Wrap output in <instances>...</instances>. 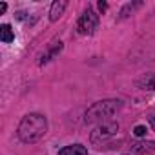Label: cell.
Instances as JSON below:
<instances>
[{
	"label": "cell",
	"mask_w": 155,
	"mask_h": 155,
	"mask_svg": "<svg viewBox=\"0 0 155 155\" xmlns=\"http://www.w3.org/2000/svg\"><path fill=\"white\" fill-rule=\"evenodd\" d=\"M133 133H135L137 137H144V135H146V126H135Z\"/></svg>",
	"instance_id": "obj_11"
},
{
	"label": "cell",
	"mask_w": 155,
	"mask_h": 155,
	"mask_svg": "<svg viewBox=\"0 0 155 155\" xmlns=\"http://www.w3.org/2000/svg\"><path fill=\"white\" fill-rule=\"evenodd\" d=\"M99 9H101V11H106V9H108V4L101 0V2H99Z\"/></svg>",
	"instance_id": "obj_13"
},
{
	"label": "cell",
	"mask_w": 155,
	"mask_h": 155,
	"mask_svg": "<svg viewBox=\"0 0 155 155\" xmlns=\"http://www.w3.org/2000/svg\"><path fill=\"white\" fill-rule=\"evenodd\" d=\"M122 108V102L119 99H106V101H99L93 106L88 108L84 122L86 124H95V122H108V119L111 115H115L119 110Z\"/></svg>",
	"instance_id": "obj_2"
},
{
	"label": "cell",
	"mask_w": 155,
	"mask_h": 155,
	"mask_svg": "<svg viewBox=\"0 0 155 155\" xmlns=\"http://www.w3.org/2000/svg\"><path fill=\"white\" fill-rule=\"evenodd\" d=\"M0 40L6 42V44H9V42H13V40H15V33H13V29H11V26H9V24L0 26Z\"/></svg>",
	"instance_id": "obj_10"
},
{
	"label": "cell",
	"mask_w": 155,
	"mask_h": 155,
	"mask_svg": "<svg viewBox=\"0 0 155 155\" xmlns=\"http://www.w3.org/2000/svg\"><path fill=\"white\" fill-rule=\"evenodd\" d=\"M60 49H62V42L60 40H53L51 44H49V48H48V51L40 57V60H38V64L40 66H44V64H48L53 57H57L58 53H60Z\"/></svg>",
	"instance_id": "obj_5"
},
{
	"label": "cell",
	"mask_w": 155,
	"mask_h": 155,
	"mask_svg": "<svg viewBox=\"0 0 155 155\" xmlns=\"http://www.w3.org/2000/svg\"><path fill=\"white\" fill-rule=\"evenodd\" d=\"M48 131V120L40 113H28L18 124V139L24 144H33L40 140Z\"/></svg>",
	"instance_id": "obj_1"
},
{
	"label": "cell",
	"mask_w": 155,
	"mask_h": 155,
	"mask_svg": "<svg viewBox=\"0 0 155 155\" xmlns=\"http://www.w3.org/2000/svg\"><path fill=\"white\" fill-rule=\"evenodd\" d=\"M6 9H8V4H6V2H2V4H0V15H2Z\"/></svg>",
	"instance_id": "obj_14"
},
{
	"label": "cell",
	"mask_w": 155,
	"mask_h": 155,
	"mask_svg": "<svg viewBox=\"0 0 155 155\" xmlns=\"http://www.w3.org/2000/svg\"><path fill=\"white\" fill-rule=\"evenodd\" d=\"M117 131H119V122H115V120L102 122L101 126H97V128L91 131V142H104V140H108L110 137L117 135Z\"/></svg>",
	"instance_id": "obj_4"
},
{
	"label": "cell",
	"mask_w": 155,
	"mask_h": 155,
	"mask_svg": "<svg viewBox=\"0 0 155 155\" xmlns=\"http://www.w3.org/2000/svg\"><path fill=\"white\" fill-rule=\"evenodd\" d=\"M97 26H99V15H95V11L91 8H88L81 15L79 22H77V31L81 35H91V33H95Z\"/></svg>",
	"instance_id": "obj_3"
},
{
	"label": "cell",
	"mask_w": 155,
	"mask_h": 155,
	"mask_svg": "<svg viewBox=\"0 0 155 155\" xmlns=\"http://www.w3.org/2000/svg\"><path fill=\"white\" fill-rule=\"evenodd\" d=\"M137 88L144 90V91H155V73L144 75L142 79L137 81Z\"/></svg>",
	"instance_id": "obj_8"
},
{
	"label": "cell",
	"mask_w": 155,
	"mask_h": 155,
	"mask_svg": "<svg viewBox=\"0 0 155 155\" xmlns=\"http://www.w3.org/2000/svg\"><path fill=\"white\" fill-rule=\"evenodd\" d=\"M148 122H150V126H151V130L155 131V111L148 115Z\"/></svg>",
	"instance_id": "obj_12"
},
{
	"label": "cell",
	"mask_w": 155,
	"mask_h": 155,
	"mask_svg": "<svg viewBox=\"0 0 155 155\" xmlns=\"http://www.w3.org/2000/svg\"><path fill=\"white\" fill-rule=\"evenodd\" d=\"M66 8H68V2H66V0H57V2H53L51 11H49V20H51V22H57V20L62 17V13H64Z\"/></svg>",
	"instance_id": "obj_7"
},
{
	"label": "cell",
	"mask_w": 155,
	"mask_h": 155,
	"mask_svg": "<svg viewBox=\"0 0 155 155\" xmlns=\"http://www.w3.org/2000/svg\"><path fill=\"white\" fill-rule=\"evenodd\" d=\"M131 151L133 153H140V155L151 153V151H155V142L153 140H137V142L131 144Z\"/></svg>",
	"instance_id": "obj_6"
},
{
	"label": "cell",
	"mask_w": 155,
	"mask_h": 155,
	"mask_svg": "<svg viewBox=\"0 0 155 155\" xmlns=\"http://www.w3.org/2000/svg\"><path fill=\"white\" fill-rule=\"evenodd\" d=\"M58 155H88V150L82 144H71V146L62 148L58 151Z\"/></svg>",
	"instance_id": "obj_9"
}]
</instances>
